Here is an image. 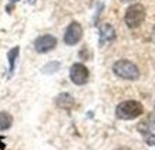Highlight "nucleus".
Returning a JSON list of instances; mask_svg holds the SVG:
<instances>
[{
	"label": "nucleus",
	"instance_id": "obj_1",
	"mask_svg": "<svg viewBox=\"0 0 155 150\" xmlns=\"http://www.w3.org/2000/svg\"><path fill=\"white\" fill-rule=\"evenodd\" d=\"M142 113H144V107L140 102L137 100H127V102H122L117 106L115 109V114L118 119L122 120H134V119L140 117Z\"/></svg>",
	"mask_w": 155,
	"mask_h": 150
},
{
	"label": "nucleus",
	"instance_id": "obj_2",
	"mask_svg": "<svg viewBox=\"0 0 155 150\" xmlns=\"http://www.w3.org/2000/svg\"><path fill=\"white\" fill-rule=\"evenodd\" d=\"M114 75L125 80H137L140 77V69L130 60H118L113 66Z\"/></svg>",
	"mask_w": 155,
	"mask_h": 150
},
{
	"label": "nucleus",
	"instance_id": "obj_3",
	"mask_svg": "<svg viewBox=\"0 0 155 150\" xmlns=\"http://www.w3.org/2000/svg\"><path fill=\"white\" fill-rule=\"evenodd\" d=\"M145 19V9L142 5H132L125 12V23L128 27L137 29Z\"/></svg>",
	"mask_w": 155,
	"mask_h": 150
},
{
	"label": "nucleus",
	"instance_id": "obj_4",
	"mask_svg": "<svg viewBox=\"0 0 155 150\" xmlns=\"http://www.w3.org/2000/svg\"><path fill=\"white\" fill-rule=\"evenodd\" d=\"M70 79L77 86L85 85L87 80H88V69L81 63H75L70 69Z\"/></svg>",
	"mask_w": 155,
	"mask_h": 150
},
{
	"label": "nucleus",
	"instance_id": "obj_5",
	"mask_svg": "<svg viewBox=\"0 0 155 150\" xmlns=\"http://www.w3.org/2000/svg\"><path fill=\"white\" fill-rule=\"evenodd\" d=\"M83 37V27L80 23L73 22L70 23V26L67 27L66 33H64V43L68 46H74L81 40Z\"/></svg>",
	"mask_w": 155,
	"mask_h": 150
},
{
	"label": "nucleus",
	"instance_id": "obj_6",
	"mask_svg": "<svg viewBox=\"0 0 155 150\" xmlns=\"http://www.w3.org/2000/svg\"><path fill=\"white\" fill-rule=\"evenodd\" d=\"M57 44V39L51 34H44V36H40L38 39H36L34 42V49L36 52L38 53H47L50 50H53Z\"/></svg>",
	"mask_w": 155,
	"mask_h": 150
},
{
	"label": "nucleus",
	"instance_id": "obj_7",
	"mask_svg": "<svg viewBox=\"0 0 155 150\" xmlns=\"http://www.w3.org/2000/svg\"><path fill=\"white\" fill-rule=\"evenodd\" d=\"M115 39V30L111 24H103L100 27V44H108Z\"/></svg>",
	"mask_w": 155,
	"mask_h": 150
},
{
	"label": "nucleus",
	"instance_id": "obj_8",
	"mask_svg": "<svg viewBox=\"0 0 155 150\" xmlns=\"http://www.w3.org/2000/svg\"><path fill=\"white\" fill-rule=\"evenodd\" d=\"M56 104L60 109H66V110H70L74 106V99L71 97L68 93H61L56 97Z\"/></svg>",
	"mask_w": 155,
	"mask_h": 150
},
{
	"label": "nucleus",
	"instance_id": "obj_9",
	"mask_svg": "<svg viewBox=\"0 0 155 150\" xmlns=\"http://www.w3.org/2000/svg\"><path fill=\"white\" fill-rule=\"evenodd\" d=\"M19 52L20 49L19 47H13L12 50H9V53H7V57H9V70H10V75L13 73L14 70V65H16V59H17V56H19Z\"/></svg>",
	"mask_w": 155,
	"mask_h": 150
},
{
	"label": "nucleus",
	"instance_id": "obj_10",
	"mask_svg": "<svg viewBox=\"0 0 155 150\" xmlns=\"http://www.w3.org/2000/svg\"><path fill=\"white\" fill-rule=\"evenodd\" d=\"M12 122H13V119L9 113L0 112V130H7L12 126Z\"/></svg>",
	"mask_w": 155,
	"mask_h": 150
},
{
	"label": "nucleus",
	"instance_id": "obj_11",
	"mask_svg": "<svg viewBox=\"0 0 155 150\" xmlns=\"http://www.w3.org/2000/svg\"><path fill=\"white\" fill-rule=\"evenodd\" d=\"M141 126L148 127L150 130H155V113H151V116L148 117V120L145 122V124H141Z\"/></svg>",
	"mask_w": 155,
	"mask_h": 150
},
{
	"label": "nucleus",
	"instance_id": "obj_12",
	"mask_svg": "<svg viewBox=\"0 0 155 150\" xmlns=\"http://www.w3.org/2000/svg\"><path fill=\"white\" fill-rule=\"evenodd\" d=\"M145 140H147V143H148L150 146H154V145H155V134H152V133L147 134Z\"/></svg>",
	"mask_w": 155,
	"mask_h": 150
},
{
	"label": "nucleus",
	"instance_id": "obj_13",
	"mask_svg": "<svg viewBox=\"0 0 155 150\" xmlns=\"http://www.w3.org/2000/svg\"><path fill=\"white\" fill-rule=\"evenodd\" d=\"M6 149V145L3 141V137H0V150H5Z\"/></svg>",
	"mask_w": 155,
	"mask_h": 150
},
{
	"label": "nucleus",
	"instance_id": "obj_14",
	"mask_svg": "<svg viewBox=\"0 0 155 150\" xmlns=\"http://www.w3.org/2000/svg\"><path fill=\"white\" fill-rule=\"evenodd\" d=\"M121 2H124V3H127V2H131V0H121Z\"/></svg>",
	"mask_w": 155,
	"mask_h": 150
},
{
	"label": "nucleus",
	"instance_id": "obj_15",
	"mask_svg": "<svg viewBox=\"0 0 155 150\" xmlns=\"http://www.w3.org/2000/svg\"><path fill=\"white\" fill-rule=\"evenodd\" d=\"M28 2H30V3H34V2H36V0H28Z\"/></svg>",
	"mask_w": 155,
	"mask_h": 150
},
{
	"label": "nucleus",
	"instance_id": "obj_16",
	"mask_svg": "<svg viewBox=\"0 0 155 150\" xmlns=\"http://www.w3.org/2000/svg\"><path fill=\"white\" fill-rule=\"evenodd\" d=\"M10 2H19V0H10Z\"/></svg>",
	"mask_w": 155,
	"mask_h": 150
},
{
	"label": "nucleus",
	"instance_id": "obj_17",
	"mask_svg": "<svg viewBox=\"0 0 155 150\" xmlns=\"http://www.w3.org/2000/svg\"><path fill=\"white\" fill-rule=\"evenodd\" d=\"M154 40H155V30H154Z\"/></svg>",
	"mask_w": 155,
	"mask_h": 150
}]
</instances>
